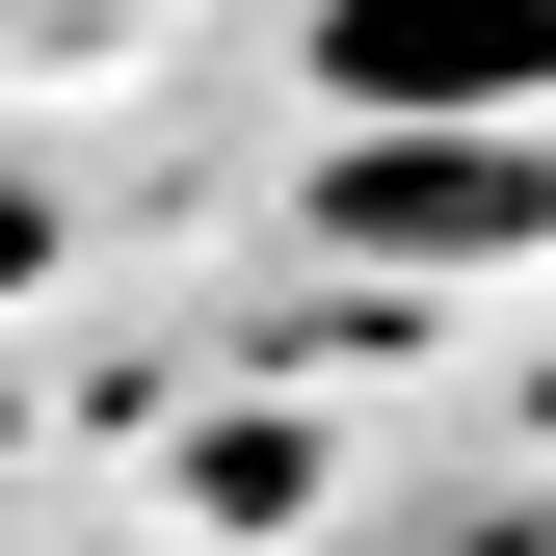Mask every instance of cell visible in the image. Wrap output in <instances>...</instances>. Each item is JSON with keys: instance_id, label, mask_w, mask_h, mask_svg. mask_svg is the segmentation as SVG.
Listing matches in <instances>:
<instances>
[{"instance_id": "6da1fadb", "label": "cell", "mask_w": 556, "mask_h": 556, "mask_svg": "<svg viewBox=\"0 0 556 556\" xmlns=\"http://www.w3.org/2000/svg\"><path fill=\"white\" fill-rule=\"evenodd\" d=\"M344 132H556V0H318Z\"/></svg>"}, {"instance_id": "7a4b0ae2", "label": "cell", "mask_w": 556, "mask_h": 556, "mask_svg": "<svg viewBox=\"0 0 556 556\" xmlns=\"http://www.w3.org/2000/svg\"><path fill=\"white\" fill-rule=\"evenodd\" d=\"M318 239L344 265H530L556 239V132H344V160H318Z\"/></svg>"}]
</instances>
